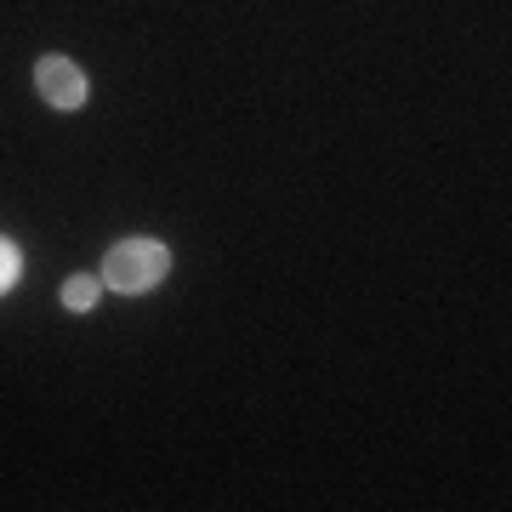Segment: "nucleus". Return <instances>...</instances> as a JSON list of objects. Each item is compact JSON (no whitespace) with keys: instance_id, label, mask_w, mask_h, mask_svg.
Listing matches in <instances>:
<instances>
[{"instance_id":"nucleus-1","label":"nucleus","mask_w":512,"mask_h":512,"mask_svg":"<svg viewBox=\"0 0 512 512\" xmlns=\"http://www.w3.org/2000/svg\"><path fill=\"white\" fill-rule=\"evenodd\" d=\"M165 274H171V251H165L160 239H120V245L103 256V285L120 291V296L154 291Z\"/></svg>"},{"instance_id":"nucleus-3","label":"nucleus","mask_w":512,"mask_h":512,"mask_svg":"<svg viewBox=\"0 0 512 512\" xmlns=\"http://www.w3.org/2000/svg\"><path fill=\"white\" fill-rule=\"evenodd\" d=\"M97 296H103V279L97 274H69L63 279V308L69 313H92Z\"/></svg>"},{"instance_id":"nucleus-2","label":"nucleus","mask_w":512,"mask_h":512,"mask_svg":"<svg viewBox=\"0 0 512 512\" xmlns=\"http://www.w3.org/2000/svg\"><path fill=\"white\" fill-rule=\"evenodd\" d=\"M35 92L52 103V109H86V97H92V86H86V69L74 63V57H40L35 63Z\"/></svg>"},{"instance_id":"nucleus-4","label":"nucleus","mask_w":512,"mask_h":512,"mask_svg":"<svg viewBox=\"0 0 512 512\" xmlns=\"http://www.w3.org/2000/svg\"><path fill=\"white\" fill-rule=\"evenodd\" d=\"M12 285H18V245L0 239V291H12Z\"/></svg>"}]
</instances>
